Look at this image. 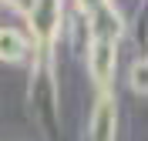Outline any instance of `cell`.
Masks as SVG:
<instances>
[{"instance_id":"277c9868","label":"cell","mask_w":148,"mask_h":141,"mask_svg":"<svg viewBox=\"0 0 148 141\" xmlns=\"http://www.w3.org/2000/svg\"><path fill=\"white\" fill-rule=\"evenodd\" d=\"M24 54V37L17 30H0V57L3 61H17Z\"/></svg>"},{"instance_id":"6da1fadb","label":"cell","mask_w":148,"mask_h":141,"mask_svg":"<svg viewBox=\"0 0 148 141\" xmlns=\"http://www.w3.org/2000/svg\"><path fill=\"white\" fill-rule=\"evenodd\" d=\"M30 24L40 37H51L57 27V0H37L34 3V14H30Z\"/></svg>"},{"instance_id":"5b68a950","label":"cell","mask_w":148,"mask_h":141,"mask_svg":"<svg viewBox=\"0 0 148 141\" xmlns=\"http://www.w3.org/2000/svg\"><path fill=\"white\" fill-rule=\"evenodd\" d=\"M135 91H138V94H145V64H138V67H135Z\"/></svg>"},{"instance_id":"7a4b0ae2","label":"cell","mask_w":148,"mask_h":141,"mask_svg":"<svg viewBox=\"0 0 148 141\" xmlns=\"http://www.w3.org/2000/svg\"><path fill=\"white\" fill-rule=\"evenodd\" d=\"M111 64H114V44H111V37H98V44H94V50H91L94 77H98V81H108L111 77Z\"/></svg>"},{"instance_id":"3957f363","label":"cell","mask_w":148,"mask_h":141,"mask_svg":"<svg viewBox=\"0 0 148 141\" xmlns=\"http://www.w3.org/2000/svg\"><path fill=\"white\" fill-rule=\"evenodd\" d=\"M111 134H114V108L111 101H101L94 114V141H111Z\"/></svg>"}]
</instances>
